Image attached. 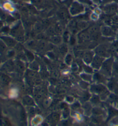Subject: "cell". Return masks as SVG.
<instances>
[{
	"label": "cell",
	"instance_id": "obj_1",
	"mask_svg": "<svg viewBox=\"0 0 118 126\" xmlns=\"http://www.w3.org/2000/svg\"><path fill=\"white\" fill-rule=\"evenodd\" d=\"M91 91L95 94H97L101 99H105L110 95V93L106 87L102 84H93L91 87Z\"/></svg>",
	"mask_w": 118,
	"mask_h": 126
},
{
	"label": "cell",
	"instance_id": "obj_2",
	"mask_svg": "<svg viewBox=\"0 0 118 126\" xmlns=\"http://www.w3.org/2000/svg\"><path fill=\"white\" fill-rule=\"evenodd\" d=\"M114 60L112 57L104 60L102 65L100 72L105 77H110L112 73Z\"/></svg>",
	"mask_w": 118,
	"mask_h": 126
},
{
	"label": "cell",
	"instance_id": "obj_3",
	"mask_svg": "<svg viewBox=\"0 0 118 126\" xmlns=\"http://www.w3.org/2000/svg\"><path fill=\"white\" fill-rule=\"evenodd\" d=\"M95 52L97 55L104 57V58L108 57L110 56L108 47L105 45H101L97 47L95 49Z\"/></svg>",
	"mask_w": 118,
	"mask_h": 126
},
{
	"label": "cell",
	"instance_id": "obj_4",
	"mask_svg": "<svg viewBox=\"0 0 118 126\" xmlns=\"http://www.w3.org/2000/svg\"><path fill=\"white\" fill-rule=\"evenodd\" d=\"M104 62V57L99 56L98 55L95 56L93 57V59L91 63L92 67L94 68V69H99L100 68H101Z\"/></svg>",
	"mask_w": 118,
	"mask_h": 126
},
{
	"label": "cell",
	"instance_id": "obj_5",
	"mask_svg": "<svg viewBox=\"0 0 118 126\" xmlns=\"http://www.w3.org/2000/svg\"><path fill=\"white\" fill-rule=\"evenodd\" d=\"M79 43H84L91 40V35L87 31H82L78 35Z\"/></svg>",
	"mask_w": 118,
	"mask_h": 126
},
{
	"label": "cell",
	"instance_id": "obj_6",
	"mask_svg": "<svg viewBox=\"0 0 118 126\" xmlns=\"http://www.w3.org/2000/svg\"><path fill=\"white\" fill-rule=\"evenodd\" d=\"M84 7L82 6L80 3H74L71 7L70 9V13L73 15H75L77 14L81 13V12H83Z\"/></svg>",
	"mask_w": 118,
	"mask_h": 126
},
{
	"label": "cell",
	"instance_id": "obj_7",
	"mask_svg": "<svg viewBox=\"0 0 118 126\" xmlns=\"http://www.w3.org/2000/svg\"><path fill=\"white\" fill-rule=\"evenodd\" d=\"M118 6L117 3H114V4L108 5L104 8V11L106 13L109 15H112L116 13L118 11Z\"/></svg>",
	"mask_w": 118,
	"mask_h": 126
},
{
	"label": "cell",
	"instance_id": "obj_8",
	"mask_svg": "<svg viewBox=\"0 0 118 126\" xmlns=\"http://www.w3.org/2000/svg\"><path fill=\"white\" fill-rule=\"evenodd\" d=\"M93 57V52L92 51H87L86 52H84V55L83 56V60L87 64H89L92 63V62Z\"/></svg>",
	"mask_w": 118,
	"mask_h": 126
},
{
	"label": "cell",
	"instance_id": "obj_9",
	"mask_svg": "<svg viewBox=\"0 0 118 126\" xmlns=\"http://www.w3.org/2000/svg\"><path fill=\"white\" fill-rule=\"evenodd\" d=\"M23 103L24 104L27 105L28 106H30V107H33L34 106L35 104V101L33 100V99L32 97H30L29 96H25L23 97Z\"/></svg>",
	"mask_w": 118,
	"mask_h": 126
},
{
	"label": "cell",
	"instance_id": "obj_10",
	"mask_svg": "<svg viewBox=\"0 0 118 126\" xmlns=\"http://www.w3.org/2000/svg\"><path fill=\"white\" fill-rule=\"evenodd\" d=\"M69 28L73 34H75L78 31V28H77V22L74 20L71 21L69 24Z\"/></svg>",
	"mask_w": 118,
	"mask_h": 126
},
{
	"label": "cell",
	"instance_id": "obj_11",
	"mask_svg": "<svg viewBox=\"0 0 118 126\" xmlns=\"http://www.w3.org/2000/svg\"><path fill=\"white\" fill-rule=\"evenodd\" d=\"M108 118L111 119L114 116H118V109L112 107H109L108 109Z\"/></svg>",
	"mask_w": 118,
	"mask_h": 126
},
{
	"label": "cell",
	"instance_id": "obj_12",
	"mask_svg": "<svg viewBox=\"0 0 118 126\" xmlns=\"http://www.w3.org/2000/svg\"><path fill=\"white\" fill-rule=\"evenodd\" d=\"M50 47V45L47 44V43L45 40H40L37 43V48L40 50H46Z\"/></svg>",
	"mask_w": 118,
	"mask_h": 126
},
{
	"label": "cell",
	"instance_id": "obj_13",
	"mask_svg": "<svg viewBox=\"0 0 118 126\" xmlns=\"http://www.w3.org/2000/svg\"><path fill=\"white\" fill-rule=\"evenodd\" d=\"M102 34L104 36H111L114 34L113 31L110 28L105 27H103L101 29Z\"/></svg>",
	"mask_w": 118,
	"mask_h": 126
},
{
	"label": "cell",
	"instance_id": "obj_14",
	"mask_svg": "<svg viewBox=\"0 0 118 126\" xmlns=\"http://www.w3.org/2000/svg\"><path fill=\"white\" fill-rule=\"evenodd\" d=\"M89 27V24L85 21H80L77 22V28L78 30H84Z\"/></svg>",
	"mask_w": 118,
	"mask_h": 126
},
{
	"label": "cell",
	"instance_id": "obj_15",
	"mask_svg": "<svg viewBox=\"0 0 118 126\" xmlns=\"http://www.w3.org/2000/svg\"><path fill=\"white\" fill-rule=\"evenodd\" d=\"M100 31V28L98 25H93L92 27H89L87 29V32L91 35L94 34V33L99 32Z\"/></svg>",
	"mask_w": 118,
	"mask_h": 126
},
{
	"label": "cell",
	"instance_id": "obj_16",
	"mask_svg": "<svg viewBox=\"0 0 118 126\" xmlns=\"http://www.w3.org/2000/svg\"><path fill=\"white\" fill-rule=\"evenodd\" d=\"M58 16L59 18L61 19V20L63 21H66L69 18L68 13L66 12L65 10H61L58 13Z\"/></svg>",
	"mask_w": 118,
	"mask_h": 126
},
{
	"label": "cell",
	"instance_id": "obj_17",
	"mask_svg": "<svg viewBox=\"0 0 118 126\" xmlns=\"http://www.w3.org/2000/svg\"><path fill=\"white\" fill-rule=\"evenodd\" d=\"M50 40L52 44L55 45H59L61 43L62 38L59 36H52L50 37Z\"/></svg>",
	"mask_w": 118,
	"mask_h": 126
},
{
	"label": "cell",
	"instance_id": "obj_18",
	"mask_svg": "<svg viewBox=\"0 0 118 126\" xmlns=\"http://www.w3.org/2000/svg\"><path fill=\"white\" fill-rule=\"evenodd\" d=\"M105 76L102 75L101 73L100 74V73H95L93 76V80L97 82H103L105 79Z\"/></svg>",
	"mask_w": 118,
	"mask_h": 126
},
{
	"label": "cell",
	"instance_id": "obj_19",
	"mask_svg": "<svg viewBox=\"0 0 118 126\" xmlns=\"http://www.w3.org/2000/svg\"><path fill=\"white\" fill-rule=\"evenodd\" d=\"M15 66L17 68V70H19L20 72H24V69H25V66L22 62L20 60H17L15 62Z\"/></svg>",
	"mask_w": 118,
	"mask_h": 126
},
{
	"label": "cell",
	"instance_id": "obj_20",
	"mask_svg": "<svg viewBox=\"0 0 118 126\" xmlns=\"http://www.w3.org/2000/svg\"><path fill=\"white\" fill-rule=\"evenodd\" d=\"M68 47L66 44H61L59 47V51L62 55H66L68 52Z\"/></svg>",
	"mask_w": 118,
	"mask_h": 126
},
{
	"label": "cell",
	"instance_id": "obj_21",
	"mask_svg": "<svg viewBox=\"0 0 118 126\" xmlns=\"http://www.w3.org/2000/svg\"><path fill=\"white\" fill-rule=\"evenodd\" d=\"M108 99L109 100V101H110V102H111L112 103H115V104L116 103H117L118 101V95L114 93L110 94V95H109L108 97Z\"/></svg>",
	"mask_w": 118,
	"mask_h": 126
},
{
	"label": "cell",
	"instance_id": "obj_22",
	"mask_svg": "<svg viewBox=\"0 0 118 126\" xmlns=\"http://www.w3.org/2000/svg\"><path fill=\"white\" fill-rule=\"evenodd\" d=\"M5 69L6 71H12L14 69V63L12 62H8L5 65Z\"/></svg>",
	"mask_w": 118,
	"mask_h": 126
},
{
	"label": "cell",
	"instance_id": "obj_23",
	"mask_svg": "<svg viewBox=\"0 0 118 126\" xmlns=\"http://www.w3.org/2000/svg\"><path fill=\"white\" fill-rule=\"evenodd\" d=\"M25 55L26 58H27L28 60L30 61L31 62H33V60H34L35 57H34V55H33V53H32L31 52H30V51H29V50L25 49Z\"/></svg>",
	"mask_w": 118,
	"mask_h": 126
},
{
	"label": "cell",
	"instance_id": "obj_24",
	"mask_svg": "<svg viewBox=\"0 0 118 126\" xmlns=\"http://www.w3.org/2000/svg\"><path fill=\"white\" fill-rule=\"evenodd\" d=\"M4 40V41H5L6 44L9 47H14L16 45V42L11 38L6 37L5 38Z\"/></svg>",
	"mask_w": 118,
	"mask_h": 126
},
{
	"label": "cell",
	"instance_id": "obj_25",
	"mask_svg": "<svg viewBox=\"0 0 118 126\" xmlns=\"http://www.w3.org/2000/svg\"><path fill=\"white\" fill-rule=\"evenodd\" d=\"M100 96L97 95V94H94L91 98V103H93V104H98V103L100 102Z\"/></svg>",
	"mask_w": 118,
	"mask_h": 126
},
{
	"label": "cell",
	"instance_id": "obj_26",
	"mask_svg": "<svg viewBox=\"0 0 118 126\" xmlns=\"http://www.w3.org/2000/svg\"><path fill=\"white\" fill-rule=\"evenodd\" d=\"M92 112L93 114L96 115V116H98V115H100L101 114L104 113V111L103 109L100 108H93L92 110Z\"/></svg>",
	"mask_w": 118,
	"mask_h": 126
},
{
	"label": "cell",
	"instance_id": "obj_27",
	"mask_svg": "<svg viewBox=\"0 0 118 126\" xmlns=\"http://www.w3.org/2000/svg\"><path fill=\"white\" fill-rule=\"evenodd\" d=\"M44 29V25L43 24L40 23V22H37L35 25V31L36 32H40L43 31Z\"/></svg>",
	"mask_w": 118,
	"mask_h": 126
},
{
	"label": "cell",
	"instance_id": "obj_28",
	"mask_svg": "<svg viewBox=\"0 0 118 126\" xmlns=\"http://www.w3.org/2000/svg\"><path fill=\"white\" fill-rule=\"evenodd\" d=\"M81 76L82 79L87 82L91 81L92 80V77L91 75L88 74V73H83V74H81Z\"/></svg>",
	"mask_w": 118,
	"mask_h": 126
},
{
	"label": "cell",
	"instance_id": "obj_29",
	"mask_svg": "<svg viewBox=\"0 0 118 126\" xmlns=\"http://www.w3.org/2000/svg\"><path fill=\"white\" fill-rule=\"evenodd\" d=\"M39 64H38V63L36 62H31V64H30L29 65L30 69L34 71H38L39 69Z\"/></svg>",
	"mask_w": 118,
	"mask_h": 126
},
{
	"label": "cell",
	"instance_id": "obj_30",
	"mask_svg": "<svg viewBox=\"0 0 118 126\" xmlns=\"http://www.w3.org/2000/svg\"><path fill=\"white\" fill-rule=\"evenodd\" d=\"M47 34H48V36L50 37L55 36V35L56 34V33L55 31V28L52 27H49L48 29H47Z\"/></svg>",
	"mask_w": 118,
	"mask_h": 126
},
{
	"label": "cell",
	"instance_id": "obj_31",
	"mask_svg": "<svg viewBox=\"0 0 118 126\" xmlns=\"http://www.w3.org/2000/svg\"><path fill=\"white\" fill-rule=\"evenodd\" d=\"M54 28H55V31L57 34H61L63 32V28L59 24H57Z\"/></svg>",
	"mask_w": 118,
	"mask_h": 126
},
{
	"label": "cell",
	"instance_id": "obj_32",
	"mask_svg": "<svg viewBox=\"0 0 118 126\" xmlns=\"http://www.w3.org/2000/svg\"><path fill=\"white\" fill-rule=\"evenodd\" d=\"M101 37V33L99 32L94 33V34L91 35V40L93 41H97Z\"/></svg>",
	"mask_w": 118,
	"mask_h": 126
},
{
	"label": "cell",
	"instance_id": "obj_33",
	"mask_svg": "<svg viewBox=\"0 0 118 126\" xmlns=\"http://www.w3.org/2000/svg\"><path fill=\"white\" fill-rule=\"evenodd\" d=\"M73 61V57L70 54H68L65 57V63L68 65H70Z\"/></svg>",
	"mask_w": 118,
	"mask_h": 126
},
{
	"label": "cell",
	"instance_id": "obj_34",
	"mask_svg": "<svg viewBox=\"0 0 118 126\" xmlns=\"http://www.w3.org/2000/svg\"><path fill=\"white\" fill-rule=\"evenodd\" d=\"M63 41H64L65 43H68L70 41V34L68 32H65L63 33Z\"/></svg>",
	"mask_w": 118,
	"mask_h": 126
},
{
	"label": "cell",
	"instance_id": "obj_35",
	"mask_svg": "<svg viewBox=\"0 0 118 126\" xmlns=\"http://www.w3.org/2000/svg\"><path fill=\"white\" fill-rule=\"evenodd\" d=\"M51 120L53 122H56L59 119V115L58 113H53L50 116Z\"/></svg>",
	"mask_w": 118,
	"mask_h": 126
},
{
	"label": "cell",
	"instance_id": "obj_36",
	"mask_svg": "<svg viewBox=\"0 0 118 126\" xmlns=\"http://www.w3.org/2000/svg\"><path fill=\"white\" fill-rule=\"evenodd\" d=\"M112 72L115 73V75H118V62H114L113 67H112Z\"/></svg>",
	"mask_w": 118,
	"mask_h": 126
},
{
	"label": "cell",
	"instance_id": "obj_37",
	"mask_svg": "<svg viewBox=\"0 0 118 126\" xmlns=\"http://www.w3.org/2000/svg\"><path fill=\"white\" fill-rule=\"evenodd\" d=\"M83 69L84 70V71H85L87 73H92L93 72L92 68L89 67V66H88L84 65Z\"/></svg>",
	"mask_w": 118,
	"mask_h": 126
},
{
	"label": "cell",
	"instance_id": "obj_38",
	"mask_svg": "<svg viewBox=\"0 0 118 126\" xmlns=\"http://www.w3.org/2000/svg\"><path fill=\"white\" fill-rule=\"evenodd\" d=\"M69 115V111L68 110V108H64V111L63 112V116L65 119H67L68 118Z\"/></svg>",
	"mask_w": 118,
	"mask_h": 126
},
{
	"label": "cell",
	"instance_id": "obj_39",
	"mask_svg": "<svg viewBox=\"0 0 118 126\" xmlns=\"http://www.w3.org/2000/svg\"><path fill=\"white\" fill-rule=\"evenodd\" d=\"M71 69H72V71H73V72H77V71H78V65H77L76 63H73V64H72Z\"/></svg>",
	"mask_w": 118,
	"mask_h": 126
},
{
	"label": "cell",
	"instance_id": "obj_40",
	"mask_svg": "<svg viewBox=\"0 0 118 126\" xmlns=\"http://www.w3.org/2000/svg\"><path fill=\"white\" fill-rule=\"evenodd\" d=\"M91 96H90V94L88 93H86L83 95V97H82V99L84 101H86L90 99Z\"/></svg>",
	"mask_w": 118,
	"mask_h": 126
},
{
	"label": "cell",
	"instance_id": "obj_41",
	"mask_svg": "<svg viewBox=\"0 0 118 126\" xmlns=\"http://www.w3.org/2000/svg\"><path fill=\"white\" fill-rule=\"evenodd\" d=\"M81 87H82V88L86 89L88 87V84L87 83V81H82L80 84Z\"/></svg>",
	"mask_w": 118,
	"mask_h": 126
},
{
	"label": "cell",
	"instance_id": "obj_42",
	"mask_svg": "<svg viewBox=\"0 0 118 126\" xmlns=\"http://www.w3.org/2000/svg\"><path fill=\"white\" fill-rule=\"evenodd\" d=\"M66 101L69 103H72L74 101V98L71 96H68L66 97Z\"/></svg>",
	"mask_w": 118,
	"mask_h": 126
},
{
	"label": "cell",
	"instance_id": "obj_43",
	"mask_svg": "<svg viewBox=\"0 0 118 126\" xmlns=\"http://www.w3.org/2000/svg\"><path fill=\"white\" fill-rule=\"evenodd\" d=\"M70 44L71 45H74V44L75 43V40L74 37H70Z\"/></svg>",
	"mask_w": 118,
	"mask_h": 126
},
{
	"label": "cell",
	"instance_id": "obj_44",
	"mask_svg": "<svg viewBox=\"0 0 118 126\" xmlns=\"http://www.w3.org/2000/svg\"><path fill=\"white\" fill-rule=\"evenodd\" d=\"M80 1L86 3V4H91V2L90 0H80Z\"/></svg>",
	"mask_w": 118,
	"mask_h": 126
},
{
	"label": "cell",
	"instance_id": "obj_45",
	"mask_svg": "<svg viewBox=\"0 0 118 126\" xmlns=\"http://www.w3.org/2000/svg\"><path fill=\"white\" fill-rule=\"evenodd\" d=\"M52 75H53L54 77H56V78H57V77L58 76V73L57 71H54L53 72H52Z\"/></svg>",
	"mask_w": 118,
	"mask_h": 126
},
{
	"label": "cell",
	"instance_id": "obj_46",
	"mask_svg": "<svg viewBox=\"0 0 118 126\" xmlns=\"http://www.w3.org/2000/svg\"><path fill=\"white\" fill-rule=\"evenodd\" d=\"M32 2L35 3H39L41 2V0H31Z\"/></svg>",
	"mask_w": 118,
	"mask_h": 126
},
{
	"label": "cell",
	"instance_id": "obj_47",
	"mask_svg": "<svg viewBox=\"0 0 118 126\" xmlns=\"http://www.w3.org/2000/svg\"><path fill=\"white\" fill-rule=\"evenodd\" d=\"M115 80H117V81L118 83V75H116L115 76Z\"/></svg>",
	"mask_w": 118,
	"mask_h": 126
},
{
	"label": "cell",
	"instance_id": "obj_48",
	"mask_svg": "<svg viewBox=\"0 0 118 126\" xmlns=\"http://www.w3.org/2000/svg\"><path fill=\"white\" fill-rule=\"evenodd\" d=\"M115 104H117V108H118V102L117 103H115Z\"/></svg>",
	"mask_w": 118,
	"mask_h": 126
},
{
	"label": "cell",
	"instance_id": "obj_49",
	"mask_svg": "<svg viewBox=\"0 0 118 126\" xmlns=\"http://www.w3.org/2000/svg\"><path fill=\"white\" fill-rule=\"evenodd\" d=\"M94 1H99V0H94Z\"/></svg>",
	"mask_w": 118,
	"mask_h": 126
},
{
	"label": "cell",
	"instance_id": "obj_50",
	"mask_svg": "<svg viewBox=\"0 0 118 126\" xmlns=\"http://www.w3.org/2000/svg\"><path fill=\"white\" fill-rule=\"evenodd\" d=\"M117 1L118 2V0H117Z\"/></svg>",
	"mask_w": 118,
	"mask_h": 126
}]
</instances>
